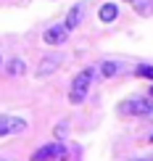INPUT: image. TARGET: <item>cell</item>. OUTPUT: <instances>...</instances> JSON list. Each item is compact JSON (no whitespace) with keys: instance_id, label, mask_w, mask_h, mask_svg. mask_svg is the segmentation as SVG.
Returning a JSON list of instances; mask_svg holds the SVG:
<instances>
[{"instance_id":"obj_1","label":"cell","mask_w":153,"mask_h":161,"mask_svg":"<svg viewBox=\"0 0 153 161\" xmlns=\"http://www.w3.org/2000/svg\"><path fill=\"white\" fill-rule=\"evenodd\" d=\"M98 74V69L95 66H87V69H82L79 74L74 77V82H71V90H69V100L71 103H85V98H87V90H90V85H92V79H95Z\"/></svg>"},{"instance_id":"obj_2","label":"cell","mask_w":153,"mask_h":161,"mask_svg":"<svg viewBox=\"0 0 153 161\" xmlns=\"http://www.w3.org/2000/svg\"><path fill=\"white\" fill-rule=\"evenodd\" d=\"M119 116H148L153 114V98H127L116 106Z\"/></svg>"},{"instance_id":"obj_3","label":"cell","mask_w":153,"mask_h":161,"mask_svg":"<svg viewBox=\"0 0 153 161\" xmlns=\"http://www.w3.org/2000/svg\"><path fill=\"white\" fill-rule=\"evenodd\" d=\"M66 158H69V151H66L63 140H53L32 153V161H66Z\"/></svg>"},{"instance_id":"obj_4","label":"cell","mask_w":153,"mask_h":161,"mask_svg":"<svg viewBox=\"0 0 153 161\" xmlns=\"http://www.w3.org/2000/svg\"><path fill=\"white\" fill-rule=\"evenodd\" d=\"M26 130V122L21 116H8V114H3L0 116V137L5 135H19V132Z\"/></svg>"},{"instance_id":"obj_5","label":"cell","mask_w":153,"mask_h":161,"mask_svg":"<svg viewBox=\"0 0 153 161\" xmlns=\"http://www.w3.org/2000/svg\"><path fill=\"white\" fill-rule=\"evenodd\" d=\"M42 40H45L48 45H63L66 40H69V29H66L63 24H53V26H48V29H45Z\"/></svg>"},{"instance_id":"obj_6","label":"cell","mask_w":153,"mask_h":161,"mask_svg":"<svg viewBox=\"0 0 153 161\" xmlns=\"http://www.w3.org/2000/svg\"><path fill=\"white\" fill-rule=\"evenodd\" d=\"M61 64H63V56H61V53H50V56H45L42 61H40V66H37V77L53 74V71H56Z\"/></svg>"},{"instance_id":"obj_7","label":"cell","mask_w":153,"mask_h":161,"mask_svg":"<svg viewBox=\"0 0 153 161\" xmlns=\"http://www.w3.org/2000/svg\"><path fill=\"white\" fill-rule=\"evenodd\" d=\"M82 19H85V3H77V5H71V8H69V16H66V29H77V26L79 24H82Z\"/></svg>"},{"instance_id":"obj_8","label":"cell","mask_w":153,"mask_h":161,"mask_svg":"<svg viewBox=\"0 0 153 161\" xmlns=\"http://www.w3.org/2000/svg\"><path fill=\"white\" fill-rule=\"evenodd\" d=\"M26 71V64L21 61V58H11L8 64H5V74L8 77H21Z\"/></svg>"},{"instance_id":"obj_9","label":"cell","mask_w":153,"mask_h":161,"mask_svg":"<svg viewBox=\"0 0 153 161\" xmlns=\"http://www.w3.org/2000/svg\"><path fill=\"white\" fill-rule=\"evenodd\" d=\"M119 16V5L116 3H106L103 8H101V21H106V24H111L114 19Z\"/></svg>"},{"instance_id":"obj_10","label":"cell","mask_w":153,"mask_h":161,"mask_svg":"<svg viewBox=\"0 0 153 161\" xmlns=\"http://www.w3.org/2000/svg\"><path fill=\"white\" fill-rule=\"evenodd\" d=\"M119 69H122V64H116V61H103L101 64V74L103 77H116Z\"/></svg>"},{"instance_id":"obj_11","label":"cell","mask_w":153,"mask_h":161,"mask_svg":"<svg viewBox=\"0 0 153 161\" xmlns=\"http://www.w3.org/2000/svg\"><path fill=\"white\" fill-rule=\"evenodd\" d=\"M135 77L153 79V64H137V66H135Z\"/></svg>"},{"instance_id":"obj_12","label":"cell","mask_w":153,"mask_h":161,"mask_svg":"<svg viewBox=\"0 0 153 161\" xmlns=\"http://www.w3.org/2000/svg\"><path fill=\"white\" fill-rule=\"evenodd\" d=\"M132 5H135V11L140 13V16H150V11H153V5L148 0H132Z\"/></svg>"},{"instance_id":"obj_13","label":"cell","mask_w":153,"mask_h":161,"mask_svg":"<svg viewBox=\"0 0 153 161\" xmlns=\"http://www.w3.org/2000/svg\"><path fill=\"white\" fill-rule=\"evenodd\" d=\"M66 130H69L66 124H58L56 130H53V135H56V140H63V137H66Z\"/></svg>"},{"instance_id":"obj_14","label":"cell","mask_w":153,"mask_h":161,"mask_svg":"<svg viewBox=\"0 0 153 161\" xmlns=\"http://www.w3.org/2000/svg\"><path fill=\"white\" fill-rule=\"evenodd\" d=\"M129 161H150V158H129Z\"/></svg>"},{"instance_id":"obj_15","label":"cell","mask_w":153,"mask_h":161,"mask_svg":"<svg viewBox=\"0 0 153 161\" xmlns=\"http://www.w3.org/2000/svg\"><path fill=\"white\" fill-rule=\"evenodd\" d=\"M148 95H150V98H153V85H150V92H148Z\"/></svg>"},{"instance_id":"obj_16","label":"cell","mask_w":153,"mask_h":161,"mask_svg":"<svg viewBox=\"0 0 153 161\" xmlns=\"http://www.w3.org/2000/svg\"><path fill=\"white\" fill-rule=\"evenodd\" d=\"M148 158H150V161H153V153H150V156H148Z\"/></svg>"},{"instance_id":"obj_17","label":"cell","mask_w":153,"mask_h":161,"mask_svg":"<svg viewBox=\"0 0 153 161\" xmlns=\"http://www.w3.org/2000/svg\"><path fill=\"white\" fill-rule=\"evenodd\" d=\"M150 143H153V135H150Z\"/></svg>"},{"instance_id":"obj_18","label":"cell","mask_w":153,"mask_h":161,"mask_svg":"<svg viewBox=\"0 0 153 161\" xmlns=\"http://www.w3.org/2000/svg\"><path fill=\"white\" fill-rule=\"evenodd\" d=\"M0 64H3V58H0Z\"/></svg>"},{"instance_id":"obj_19","label":"cell","mask_w":153,"mask_h":161,"mask_svg":"<svg viewBox=\"0 0 153 161\" xmlns=\"http://www.w3.org/2000/svg\"><path fill=\"white\" fill-rule=\"evenodd\" d=\"M127 3H132V0H127Z\"/></svg>"},{"instance_id":"obj_20","label":"cell","mask_w":153,"mask_h":161,"mask_svg":"<svg viewBox=\"0 0 153 161\" xmlns=\"http://www.w3.org/2000/svg\"><path fill=\"white\" fill-rule=\"evenodd\" d=\"M0 161H5V158H0Z\"/></svg>"}]
</instances>
